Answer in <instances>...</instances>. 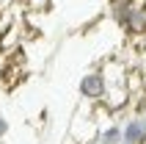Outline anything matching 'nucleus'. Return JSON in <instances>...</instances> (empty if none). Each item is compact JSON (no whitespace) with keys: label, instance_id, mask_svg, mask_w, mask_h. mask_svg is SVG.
Masks as SVG:
<instances>
[{"label":"nucleus","instance_id":"nucleus-4","mask_svg":"<svg viewBox=\"0 0 146 144\" xmlns=\"http://www.w3.org/2000/svg\"><path fill=\"white\" fill-rule=\"evenodd\" d=\"M94 144H121V125H105L97 130V136L91 139Z\"/></svg>","mask_w":146,"mask_h":144},{"label":"nucleus","instance_id":"nucleus-6","mask_svg":"<svg viewBox=\"0 0 146 144\" xmlns=\"http://www.w3.org/2000/svg\"><path fill=\"white\" fill-rule=\"evenodd\" d=\"M8 136V119H6V114L0 111V141Z\"/></svg>","mask_w":146,"mask_h":144},{"label":"nucleus","instance_id":"nucleus-5","mask_svg":"<svg viewBox=\"0 0 146 144\" xmlns=\"http://www.w3.org/2000/svg\"><path fill=\"white\" fill-rule=\"evenodd\" d=\"M28 3V8H33V11H41V8H47L50 0H25Z\"/></svg>","mask_w":146,"mask_h":144},{"label":"nucleus","instance_id":"nucleus-3","mask_svg":"<svg viewBox=\"0 0 146 144\" xmlns=\"http://www.w3.org/2000/svg\"><path fill=\"white\" fill-rule=\"evenodd\" d=\"M121 144H146V116L135 114L121 125Z\"/></svg>","mask_w":146,"mask_h":144},{"label":"nucleus","instance_id":"nucleus-7","mask_svg":"<svg viewBox=\"0 0 146 144\" xmlns=\"http://www.w3.org/2000/svg\"><path fill=\"white\" fill-rule=\"evenodd\" d=\"M88 144H94V141H88Z\"/></svg>","mask_w":146,"mask_h":144},{"label":"nucleus","instance_id":"nucleus-1","mask_svg":"<svg viewBox=\"0 0 146 144\" xmlns=\"http://www.w3.org/2000/svg\"><path fill=\"white\" fill-rule=\"evenodd\" d=\"M113 20L121 25L127 33H146V6H141L135 0L119 3V6L113 8Z\"/></svg>","mask_w":146,"mask_h":144},{"label":"nucleus","instance_id":"nucleus-2","mask_svg":"<svg viewBox=\"0 0 146 144\" xmlns=\"http://www.w3.org/2000/svg\"><path fill=\"white\" fill-rule=\"evenodd\" d=\"M77 94L86 103H102V97L108 94V78L102 69H88L77 83Z\"/></svg>","mask_w":146,"mask_h":144}]
</instances>
